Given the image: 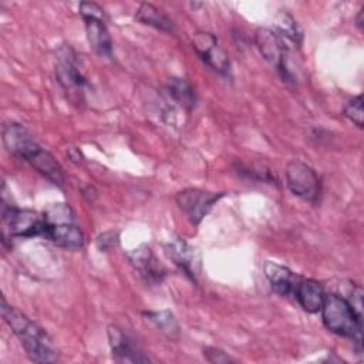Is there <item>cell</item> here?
Listing matches in <instances>:
<instances>
[{
    "label": "cell",
    "instance_id": "1",
    "mask_svg": "<svg viewBox=\"0 0 364 364\" xmlns=\"http://www.w3.org/2000/svg\"><path fill=\"white\" fill-rule=\"evenodd\" d=\"M1 317L20 340L27 357L34 363H54L58 360L57 348L48 333L24 313L10 306L1 297Z\"/></svg>",
    "mask_w": 364,
    "mask_h": 364
},
{
    "label": "cell",
    "instance_id": "2",
    "mask_svg": "<svg viewBox=\"0 0 364 364\" xmlns=\"http://www.w3.org/2000/svg\"><path fill=\"white\" fill-rule=\"evenodd\" d=\"M324 327L337 336L351 338L355 343L358 354L363 351V317L357 314L347 299L338 294H326L320 309Z\"/></svg>",
    "mask_w": 364,
    "mask_h": 364
},
{
    "label": "cell",
    "instance_id": "3",
    "mask_svg": "<svg viewBox=\"0 0 364 364\" xmlns=\"http://www.w3.org/2000/svg\"><path fill=\"white\" fill-rule=\"evenodd\" d=\"M3 240L6 237H44L47 222L44 215L30 209H18L11 205H1Z\"/></svg>",
    "mask_w": 364,
    "mask_h": 364
},
{
    "label": "cell",
    "instance_id": "4",
    "mask_svg": "<svg viewBox=\"0 0 364 364\" xmlns=\"http://www.w3.org/2000/svg\"><path fill=\"white\" fill-rule=\"evenodd\" d=\"M255 44L262 57L273 65L283 81L294 82L296 77L289 65L290 47L273 31V28L260 27L255 33Z\"/></svg>",
    "mask_w": 364,
    "mask_h": 364
},
{
    "label": "cell",
    "instance_id": "5",
    "mask_svg": "<svg viewBox=\"0 0 364 364\" xmlns=\"http://www.w3.org/2000/svg\"><path fill=\"white\" fill-rule=\"evenodd\" d=\"M80 14L84 20L90 47L95 54L109 58L112 55V40L104 23V10L97 3L81 1Z\"/></svg>",
    "mask_w": 364,
    "mask_h": 364
},
{
    "label": "cell",
    "instance_id": "6",
    "mask_svg": "<svg viewBox=\"0 0 364 364\" xmlns=\"http://www.w3.org/2000/svg\"><path fill=\"white\" fill-rule=\"evenodd\" d=\"M286 185L289 191L310 203H316L320 196V179L316 171L307 164L293 159L286 165Z\"/></svg>",
    "mask_w": 364,
    "mask_h": 364
},
{
    "label": "cell",
    "instance_id": "7",
    "mask_svg": "<svg viewBox=\"0 0 364 364\" xmlns=\"http://www.w3.org/2000/svg\"><path fill=\"white\" fill-rule=\"evenodd\" d=\"M225 192H209L198 188H186L175 195L176 205L192 225H199Z\"/></svg>",
    "mask_w": 364,
    "mask_h": 364
},
{
    "label": "cell",
    "instance_id": "8",
    "mask_svg": "<svg viewBox=\"0 0 364 364\" xmlns=\"http://www.w3.org/2000/svg\"><path fill=\"white\" fill-rule=\"evenodd\" d=\"M192 46L198 57L213 71L228 75L230 61L226 51L219 46L218 38L209 31H195L192 34Z\"/></svg>",
    "mask_w": 364,
    "mask_h": 364
},
{
    "label": "cell",
    "instance_id": "9",
    "mask_svg": "<svg viewBox=\"0 0 364 364\" xmlns=\"http://www.w3.org/2000/svg\"><path fill=\"white\" fill-rule=\"evenodd\" d=\"M55 77L65 91L74 92L85 85V78L78 68L77 55L67 44L55 48Z\"/></svg>",
    "mask_w": 364,
    "mask_h": 364
},
{
    "label": "cell",
    "instance_id": "10",
    "mask_svg": "<svg viewBox=\"0 0 364 364\" xmlns=\"http://www.w3.org/2000/svg\"><path fill=\"white\" fill-rule=\"evenodd\" d=\"M127 257L139 277L148 284H159L165 277V270L159 264L151 246L139 245L127 252Z\"/></svg>",
    "mask_w": 364,
    "mask_h": 364
},
{
    "label": "cell",
    "instance_id": "11",
    "mask_svg": "<svg viewBox=\"0 0 364 364\" xmlns=\"http://www.w3.org/2000/svg\"><path fill=\"white\" fill-rule=\"evenodd\" d=\"M27 164L31 165L38 173H41L44 178H47L50 182H53L57 186L64 185V173L61 165L57 162V159L44 148H41L38 144H34L23 156Z\"/></svg>",
    "mask_w": 364,
    "mask_h": 364
},
{
    "label": "cell",
    "instance_id": "12",
    "mask_svg": "<svg viewBox=\"0 0 364 364\" xmlns=\"http://www.w3.org/2000/svg\"><path fill=\"white\" fill-rule=\"evenodd\" d=\"M165 255L173 264L191 280L196 282L198 277V269H199V260L195 253V249L188 245L183 239L175 237L171 239L168 243L164 245Z\"/></svg>",
    "mask_w": 364,
    "mask_h": 364
},
{
    "label": "cell",
    "instance_id": "13",
    "mask_svg": "<svg viewBox=\"0 0 364 364\" xmlns=\"http://www.w3.org/2000/svg\"><path fill=\"white\" fill-rule=\"evenodd\" d=\"M108 343L111 347L112 358L118 363H149L151 358L146 357L134 343L127 337V334L118 326H108L107 330Z\"/></svg>",
    "mask_w": 364,
    "mask_h": 364
},
{
    "label": "cell",
    "instance_id": "14",
    "mask_svg": "<svg viewBox=\"0 0 364 364\" xmlns=\"http://www.w3.org/2000/svg\"><path fill=\"white\" fill-rule=\"evenodd\" d=\"M44 239L70 250H77L84 246V235L74 222H47Z\"/></svg>",
    "mask_w": 364,
    "mask_h": 364
},
{
    "label": "cell",
    "instance_id": "15",
    "mask_svg": "<svg viewBox=\"0 0 364 364\" xmlns=\"http://www.w3.org/2000/svg\"><path fill=\"white\" fill-rule=\"evenodd\" d=\"M263 272L273 291L283 297H291L294 294V289L300 280L299 274L293 273L289 267L272 260L264 262Z\"/></svg>",
    "mask_w": 364,
    "mask_h": 364
},
{
    "label": "cell",
    "instance_id": "16",
    "mask_svg": "<svg viewBox=\"0 0 364 364\" xmlns=\"http://www.w3.org/2000/svg\"><path fill=\"white\" fill-rule=\"evenodd\" d=\"M293 297L307 313H317L323 306L326 293L323 286L317 280L300 277L294 289Z\"/></svg>",
    "mask_w": 364,
    "mask_h": 364
},
{
    "label": "cell",
    "instance_id": "17",
    "mask_svg": "<svg viewBox=\"0 0 364 364\" xmlns=\"http://www.w3.org/2000/svg\"><path fill=\"white\" fill-rule=\"evenodd\" d=\"M273 31L291 48V47H299L301 43V28L299 27L297 21L294 17L282 10L276 14L274 21H273Z\"/></svg>",
    "mask_w": 364,
    "mask_h": 364
},
{
    "label": "cell",
    "instance_id": "18",
    "mask_svg": "<svg viewBox=\"0 0 364 364\" xmlns=\"http://www.w3.org/2000/svg\"><path fill=\"white\" fill-rule=\"evenodd\" d=\"M135 20L145 26L158 28L161 31H166V33L173 31L172 20L161 9L155 7L151 3H142L138 7V10L135 13Z\"/></svg>",
    "mask_w": 364,
    "mask_h": 364
},
{
    "label": "cell",
    "instance_id": "19",
    "mask_svg": "<svg viewBox=\"0 0 364 364\" xmlns=\"http://www.w3.org/2000/svg\"><path fill=\"white\" fill-rule=\"evenodd\" d=\"M169 97L186 109H192L196 104V94L192 85L185 78H171L168 82Z\"/></svg>",
    "mask_w": 364,
    "mask_h": 364
},
{
    "label": "cell",
    "instance_id": "20",
    "mask_svg": "<svg viewBox=\"0 0 364 364\" xmlns=\"http://www.w3.org/2000/svg\"><path fill=\"white\" fill-rule=\"evenodd\" d=\"M144 316L152 321L162 334H165L169 340H178L181 334V328L178 320L169 310L161 311H144Z\"/></svg>",
    "mask_w": 364,
    "mask_h": 364
},
{
    "label": "cell",
    "instance_id": "21",
    "mask_svg": "<svg viewBox=\"0 0 364 364\" xmlns=\"http://www.w3.org/2000/svg\"><path fill=\"white\" fill-rule=\"evenodd\" d=\"M343 115L350 119L354 125H357L358 128H363V117H364V111H363V97L357 95L353 100H350L347 102V105L343 109Z\"/></svg>",
    "mask_w": 364,
    "mask_h": 364
},
{
    "label": "cell",
    "instance_id": "22",
    "mask_svg": "<svg viewBox=\"0 0 364 364\" xmlns=\"http://www.w3.org/2000/svg\"><path fill=\"white\" fill-rule=\"evenodd\" d=\"M203 357L206 361L212 364H228V363H235V360L228 355L223 350L216 348V347H205L203 348Z\"/></svg>",
    "mask_w": 364,
    "mask_h": 364
},
{
    "label": "cell",
    "instance_id": "23",
    "mask_svg": "<svg viewBox=\"0 0 364 364\" xmlns=\"http://www.w3.org/2000/svg\"><path fill=\"white\" fill-rule=\"evenodd\" d=\"M119 243V233L109 230V232H104L97 237V247L101 252H108L109 249L115 247Z\"/></svg>",
    "mask_w": 364,
    "mask_h": 364
},
{
    "label": "cell",
    "instance_id": "24",
    "mask_svg": "<svg viewBox=\"0 0 364 364\" xmlns=\"http://www.w3.org/2000/svg\"><path fill=\"white\" fill-rule=\"evenodd\" d=\"M348 303L353 306V309L357 311V314H360L363 317V289H361V286H355L351 290Z\"/></svg>",
    "mask_w": 364,
    "mask_h": 364
},
{
    "label": "cell",
    "instance_id": "25",
    "mask_svg": "<svg viewBox=\"0 0 364 364\" xmlns=\"http://www.w3.org/2000/svg\"><path fill=\"white\" fill-rule=\"evenodd\" d=\"M363 16H364V7L360 9V11H358V14H357V17H355V26H357L360 30H363Z\"/></svg>",
    "mask_w": 364,
    "mask_h": 364
}]
</instances>
